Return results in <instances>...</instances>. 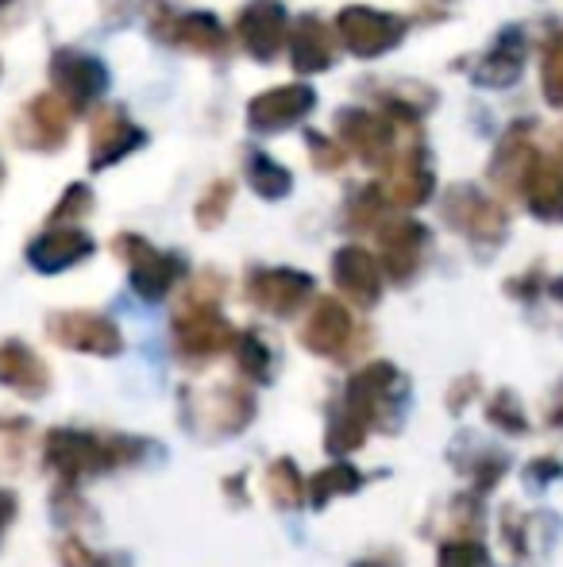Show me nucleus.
Returning a JSON list of instances; mask_svg holds the SVG:
<instances>
[{"mask_svg": "<svg viewBox=\"0 0 563 567\" xmlns=\"http://www.w3.org/2000/svg\"><path fill=\"white\" fill-rule=\"evenodd\" d=\"M181 340H186L189 351H201V355H209V351H217V348H225V343H228V329H225V324H217V321H209V317H197V321L181 332Z\"/></svg>", "mask_w": 563, "mask_h": 567, "instance_id": "obj_10", "label": "nucleus"}, {"mask_svg": "<svg viewBox=\"0 0 563 567\" xmlns=\"http://www.w3.org/2000/svg\"><path fill=\"white\" fill-rule=\"evenodd\" d=\"M59 560L66 567H116L108 560H101V556H93L90 548L82 545V540H62L59 545Z\"/></svg>", "mask_w": 563, "mask_h": 567, "instance_id": "obj_13", "label": "nucleus"}, {"mask_svg": "<svg viewBox=\"0 0 563 567\" xmlns=\"http://www.w3.org/2000/svg\"><path fill=\"white\" fill-rule=\"evenodd\" d=\"M54 337L62 343H70V348L97 351V355H116V351H121L116 329L97 321V317H70V321H62V329H54Z\"/></svg>", "mask_w": 563, "mask_h": 567, "instance_id": "obj_5", "label": "nucleus"}, {"mask_svg": "<svg viewBox=\"0 0 563 567\" xmlns=\"http://www.w3.org/2000/svg\"><path fill=\"white\" fill-rule=\"evenodd\" d=\"M128 444L124 441H97L93 433H77V429H54L46 436V463L59 471L62 483H77L82 475H93L101 467H113V463L128 460Z\"/></svg>", "mask_w": 563, "mask_h": 567, "instance_id": "obj_1", "label": "nucleus"}, {"mask_svg": "<svg viewBox=\"0 0 563 567\" xmlns=\"http://www.w3.org/2000/svg\"><path fill=\"white\" fill-rule=\"evenodd\" d=\"M12 517H15V498L8 491H0V537H4V529L12 525Z\"/></svg>", "mask_w": 563, "mask_h": 567, "instance_id": "obj_15", "label": "nucleus"}, {"mask_svg": "<svg viewBox=\"0 0 563 567\" xmlns=\"http://www.w3.org/2000/svg\"><path fill=\"white\" fill-rule=\"evenodd\" d=\"M0 382L20 390V394H43L51 379H46V367L39 363L28 348L4 343V348H0Z\"/></svg>", "mask_w": 563, "mask_h": 567, "instance_id": "obj_4", "label": "nucleus"}, {"mask_svg": "<svg viewBox=\"0 0 563 567\" xmlns=\"http://www.w3.org/2000/svg\"><path fill=\"white\" fill-rule=\"evenodd\" d=\"M267 491H271L274 506H282V509H298L301 502L309 498V483L301 478L293 460H274L271 467H267Z\"/></svg>", "mask_w": 563, "mask_h": 567, "instance_id": "obj_6", "label": "nucleus"}, {"mask_svg": "<svg viewBox=\"0 0 563 567\" xmlns=\"http://www.w3.org/2000/svg\"><path fill=\"white\" fill-rule=\"evenodd\" d=\"M398 402H402V382H398V374H394V367H386V363L367 367V371L355 374L352 386H347V405H352L367 425L394 421L398 417Z\"/></svg>", "mask_w": 563, "mask_h": 567, "instance_id": "obj_2", "label": "nucleus"}, {"mask_svg": "<svg viewBox=\"0 0 563 567\" xmlns=\"http://www.w3.org/2000/svg\"><path fill=\"white\" fill-rule=\"evenodd\" d=\"M363 486V475L352 467V463H332V467H324L321 475L309 478V502L313 506H324V502H332L336 494H352Z\"/></svg>", "mask_w": 563, "mask_h": 567, "instance_id": "obj_8", "label": "nucleus"}, {"mask_svg": "<svg viewBox=\"0 0 563 567\" xmlns=\"http://www.w3.org/2000/svg\"><path fill=\"white\" fill-rule=\"evenodd\" d=\"M367 421L359 417V413L352 410V405H340V410H332V421H329V433H324V449L332 455H344V452H355L363 441H367Z\"/></svg>", "mask_w": 563, "mask_h": 567, "instance_id": "obj_7", "label": "nucleus"}, {"mask_svg": "<svg viewBox=\"0 0 563 567\" xmlns=\"http://www.w3.org/2000/svg\"><path fill=\"white\" fill-rule=\"evenodd\" d=\"M305 343L313 351H324V355H336V351L347 343V317L340 313L336 306H324L321 313L309 321Z\"/></svg>", "mask_w": 563, "mask_h": 567, "instance_id": "obj_9", "label": "nucleus"}, {"mask_svg": "<svg viewBox=\"0 0 563 567\" xmlns=\"http://www.w3.org/2000/svg\"><path fill=\"white\" fill-rule=\"evenodd\" d=\"M243 371H251L256 379H267V355L259 348H243Z\"/></svg>", "mask_w": 563, "mask_h": 567, "instance_id": "obj_14", "label": "nucleus"}, {"mask_svg": "<svg viewBox=\"0 0 563 567\" xmlns=\"http://www.w3.org/2000/svg\"><path fill=\"white\" fill-rule=\"evenodd\" d=\"M355 567H383L378 560H363V564H355Z\"/></svg>", "mask_w": 563, "mask_h": 567, "instance_id": "obj_18", "label": "nucleus"}, {"mask_svg": "<svg viewBox=\"0 0 563 567\" xmlns=\"http://www.w3.org/2000/svg\"><path fill=\"white\" fill-rule=\"evenodd\" d=\"M549 425L552 429H563V394H560L556 405H549Z\"/></svg>", "mask_w": 563, "mask_h": 567, "instance_id": "obj_17", "label": "nucleus"}, {"mask_svg": "<svg viewBox=\"0 0 563 567\" xmlns=\"http://www.w3.org/2000/svg\"><path fill=\"white\" fill-rule=\"evenodd\" d=\"M251 413H256V402H251V398L243 394V390H236V386L212 390L209 405H201V421H209L212 433H220V436L240 433V429L251 421Z\"/></svg>", "mask_w": 563, "mask_h": 567, "instance_id": "obj_3", "label": "nucleus"}, {"mask_svg": "<svg viewBox=\"0 0 563 567\" xmlns=\"http://www.w3.org/2000/svg\"><path fill=\"white\" fill-rule=\"evenodd\" d=\"M533 475H536V478L560 475V463H552V460H544V463H533Z\"/></svg>", "mask_w": 563, "mask_h": 567, "instance_id": "obj_16", "label": "nucleus"}, {"mask_svg": "<svg viewBox=\"0 0 563 567\" xmlns=\"http://www.w3.org/2000/svg\"><path fill=\"white\" fill-rule=\"evenodd\" d=\"M487 417H490V425H498V429H505V433H525V413H521V405H518V398L510 394V390H502V394L494 398V402L487 405Z\"/></svg>", "mask_w": 563, "mask_h": 567, "instance_id": "obj_12", "label": "nucleus"}, {"mask_svg": "<svg viewBox=\"0 0 563 567\" xmlns=\"http://www.w3.org/2000/svg\"><path fill=\"white\" fill-rule=\"evenodd\" d=\"M487 553H482L479 540H444L440 553H436V567H482Z\"/></svg>", "mask_w": 563, "mask_h": 567, "instance_id": "obj_11", "label": "nucleus"}]
</instances>
